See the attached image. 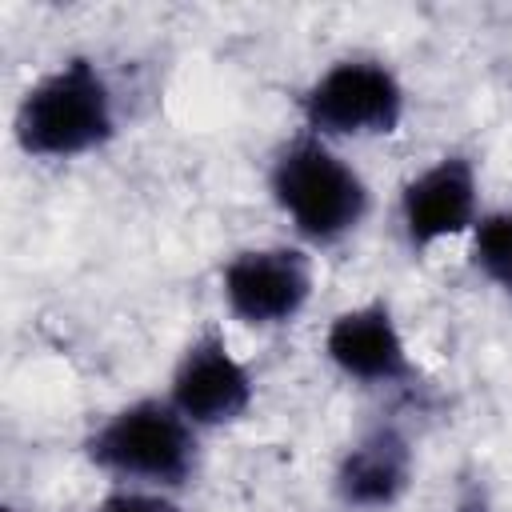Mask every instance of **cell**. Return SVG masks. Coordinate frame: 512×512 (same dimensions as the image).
I'll return each mask as SVG.
<instances>
[{
	"mask_svg": "<svg viewBox=\"0 0 512 512\" xmlns=\"http://www.w3.org/2000/svg\"><path fill=\"white\" fill-rule=\"evenodd\" d=\"M328 356L356 380H396L408 360L400 332L384 308H356L328 328Z\"/></svg>",
	"mask_w": 512,
	"mask_h": 512,
	"instance_id": "ba28073f",
	"label": "cell"
},
{
	"mask_svg": "<svg viewBox=\"0 0 512 512\" xmlns=\"http://www.w3.org/2000/svg\"><path fill=\"white\" fill-rule=\"evenodd\" d=\"M408 484V444L396 432H372L340 464V496L356 508H384Z\"/></svg>",
	"mask_w": 512,
	"mask_h": 512,
	"instance_id": "9c48e42d",
	"label": "cell"
},
{
	"mask_svg": "<svg viewBox=\"0 0 512 512\" xmlns=\"http://www.w3.org/2000/svg\"><path fill=\"white\" fill-rule=\"evenodd\" d=\"M400 104V84L388 68L372 60H344L312 84L304 96V116L320 136H368L392 132Z\"/></svg>",
	"mask_w": 512,
	"mask_h": 512,
	"instance_id": "277c9868",
	"label": "cell"
},
{
	"mask_svg": "<svg viewBox=\"0 0 512 512\" xmlns=\"http://www.w3.org/2000/svg\"><path fill=\"white\" fill-rule=\"evenodd\" d=\"M272 192L280 208L296 220V228L312 240L344 236L364 216V204H368L360 176L312 136L280 152L272 168Z\"/></svg>",
	"mask_w": 512,
	"mask_h": 512,
	"instance_id": "7a4b0ae2",
	"label": "cell"
},
{
	"mask_svg": "<svg viewBox=\"0 0 512 512\" xmlns=\"http://www.w3.org/2000/svg\"><path fill=\"white\" fill-rule=\"evenodd\" d=\"M92 512H176V504L164 496H152V492H112Z\"/></svg>",
	"mask_w": 512,
	"mask_h": 512,
	"instance_id": "8fae6325",
	"label": "cell"
},
{
	"mask_svg": "<svg viewBox=\"0 0 512 512\" xmlns=\"http://www.w3.org/2000/svg\"><path fill=\"white\" fill-rule=\"evenodd\" d=\"M476 260L480 268L512 292V212L488 216L476 232Z\"/></svg>",
	"mask_w": 512,
	"mask_h": 512,
	"instance_id": "30bf717a",
	"label": "cell"
},
{
	"mask_svg": "<svg viewBox=\"0 0 512 512\" xmlns=\"http://www.w3.org/2000/svg\"><path fill=\"white\" fill-rule=\"evenodd\" d=\"M476 180L468 160L444 156L436 168L416 176L404 188V224L416 244H432L440 236H456L472 224Z\"/></svg>",
	"mask_w": 512,
	"mask_h": 512,
	"instance_id": "52a82bcc",
	"label": "cell"
},
{
	"mask_svg": "<svg viewBox=\"0 0 512 512\" xmlns=\"http://www.w3.org/2000/svg\"><path fill=\"white\" fill-rule=\"evenodd\" d=\"M112 132V100L88 60H68L44 76L20 104L16 136L36 156H76Z\"/></svg>",
	"mask_w": 512,
	"mask_h": 512,
	"instance_id": "6da1fadb",
	"label": "cell"
},
{
	"mask_svg": "<svg viewBox=\"0 0 512 512\" xmlns=\"http://www.w3.org/2000/svg\"><path fill=\"white\" fill-rule=\"evenodd\" d=\"M252 400V384L248 372L236 364V356L228 352V344L208 332L200 336L172 380V404L188 424H224L232 416H240Z\"/></svg>",
	"mask_w": 512,
	"mask_h": 512,
	"instance_id": "8992f818",
	"label": "cell"
},
{
	"mask_svg": "<svg viewBox=\"0 0 512 512\" xmlns=\"http://www.w3.org/2000/svg\"><path fill=\"white\" fill-rule=\"evenodd\" d=\"M92 456L124 476L176 484L192 468V432L188 420L176 412V404L144 400L124 408L96 432Z\"/></svg>",
	"mask_w": 512,
	"mask_h": 512,
	"instance_id": "3957f363",
	"label": "cell"
},
{
	"mask_svg": "<svg viewBox=\"0 0 512 512\" xmlns=\"http://www.w3.org/2000/svg\"><path fill=\"white\" fill-rule=\"evenodd\" d=\"M312 276L300 252L292 248H260L240 252L224 268V296L236 316L248 324H280L300 312L308 300Z\"/></svg>",
	"mask_w": 512,
	"mask_h": 512,
	"instance_id": "5b68a950",
	"label": "cell"
}]
</instances>
